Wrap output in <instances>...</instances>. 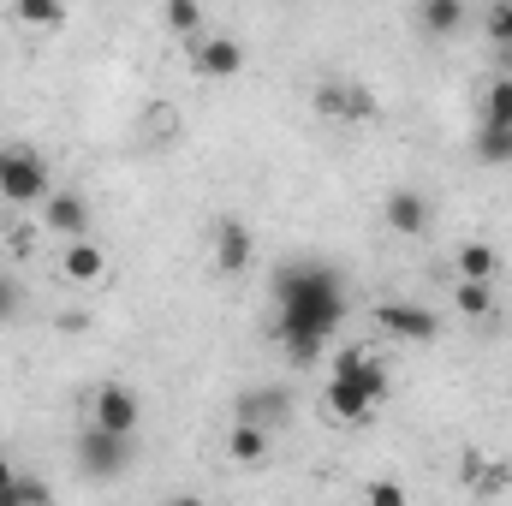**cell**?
Instances as JSON below:
<instances>
[{"instance_id": "cell-1", "label": "cell", "mask_w": 512, "mask_h": 506, "mask_svg": "<svg viewBox=\"0 0 512 506\" xmlns=\"http://www.w3.org/2000/svg\"><path fill=\"white\" fill-rule=\"evenodd\" d=\"M274 334H322L334 340L346 322V286L328 262H286L274 274Z\"/></svg>"}, {"instance_id": "cell-2", "label": "cell", "mask_w": 512, "mask_h": 506, "mask_svg": "<svg viewBox=\"0 0 512 506\" xmlns=\"http://www.w3.org/2000/svg\"><path fill=\"white\" fill-rule=\"evenodd\" d=\"M48 191H54V173H48L42 149H30V143H0V203H12V209H42Z\"/></svg>"}, {"instance_id": "cell-3", "label": "cell", "mask_w": 512, "mask_h": 506, "mask_svg": "<svg viewBox=\"0 0 512 506\" xmlns=\"http://www.w3.org/2000/svg\"><path fill=\"white\" fill-rule=\"evenodd\" d=\"M310 108L322 114V120H334V126H370L382 108H376V96L358 84V78H322L316 90H310Z\"/></svg>"}, {"instance_id": "cell-4", "label": "cell", "mask_w": 512, "mask_h": 506, "mask_svg": "<svg viewBox=\"0 0 512 506\" xmlns=\"http://www.w3.org/2000/svg\"><path fill=\"white\" fill-rule=\"evenodd\" d=\"M78 465H84V477H120L131 465V435H114V429H102V423H84V435H78Z\"/></svg>"}, {"instance_id": "cell-5", "label": "cell", "mask_w": 512, "mask_h": 506, "mask_svg": "<svg viewBox=\"0 0 512 506\" xmlns=\"http://www.w3.org/2000/svg\"><path fill=\"white\" fill-rule=\"evenodd\" d=\"M251 262H256L251 227H245V221H233V215H221V221H215V233H209V268H215L221 280H239Z\"/></svg>"}, {"instance_id": "cell-6", "label": "cell", "mask_w": 512, "mask_h": 506, "mask_svg": "<svg viewBox=\"0 0 512 506\" xmlns=\"http://www.w3.org/2000/svg\"><path fill=\"white\" fill-rule=\"evenodd\" d=\"M90 423H102V429H114V435H137L143 399L131 393L126 381H102V387L90 393Z\"/></svg>"}, {"instance_id": "cell-7", "label": "cell", "mask_w": 512, "mask_h": 506, "mask_svg": "<svg viewBox=\"0 0 512 506\" xmlns=\"http://www.w3.org/2000/svg\"><path fill=\"white\" fill-rule=\"evenodd\" d=\"M376 322H382V334H393V340H411V346H429V340L441 334V316H435L429 304H411V298L376 304Z\"/></svg>"}, {"instance_id": "cell-8", "label": "cell", "mask_w": 512, "mask_h": 506, "mask_svg": "<svg viewBox=\"0 0 512 506\" xmlns=\"http://www.w3.org/2000/svg\"><path fill=\"white\" fill-rule=\"evenodd\" d=\"M191 66H197L203 78L227 84V78L245 72V42H239V36H221V30H203V36L191 42Z\"/></svg>"}, {"instance_id": "cell-9", "label": "cell", "mask_w": 512, "mask_h": 506, "mask_svg": "<svg viewBox=\"0 0 512 506\" xmlns=\"http://www.w3.org/2000/svg\"><path fill=\"white\" fill-rule=\"evenodd\" d=\"M108 274H114V262H108V251H102L90 233L60 245V280H66V286H84V292H90V286H102Z\"/></svg>"}, {"instance_id": "cell-10", "label": "cell", "mask_w": 512, "mask_h": 506, "mask_svg": "<svg viewBox=\"0 0 512 506\" xmlns=\"http://www.w3.org/2000/svg\"><path fill=\"white\" fill-rule=\"evenodd\" d=\"M42 227H48L54 239H84V233H90V203H84L78 191H48V197H42Z\"/></svg>"}, {"instance_id": "cell-11", "label": "cell", "mask_w": 512, "mask_h": 506, "mask_svg": "<svg viewBox=\"0 0 512 506\" xmlns=\"http://www.w3.org/2000/svg\"><path fill=\"white\" fill-rule=\"evenodd\" d=\"M334 376H346V381H358L376 405H382L387 393H393V376H387V364L376 358V352H364V346H352V352H340L334 358Z\"/></svg>"}, {"instance_id": "cell-12", "label": "cell", "mask_w": 512, "mask_h": 506, "mask_svg": "<svg viewBox=\"0 0 512 506\" xmlns=\"http://www.w3.org/2000/svg\"><path fill=\"white\" fill-rule=\"evenodd\" d=\"M322 405H328V417H334V423H370V417H376V399H370L358 381H346V376L328 381Z\"/></svg>"}, {"instance_id": "cell-13", "label": "cell", "mask_w": 512, "mask_h": 506, "mask_svg": "<svg viewBox=\"0 0 512 506\" xmlns=\"http://www.w3.org/2000/svg\"><path fill=\"white\" fill-rule=\"evenodd\" d=\"M387 227L399 233V239H417V233H429V197L423 191H393L387 197Z\"/></svg>"}, {"instance_id": "cell-14", "label": "cell", "mask_w": 512, "mask_h": 506, "mask_svg": "<svg viewBox=\"0 0 512 506\" xmlns=\"http://www.w3.org/2000/svg\"><path fill=\"white\" fill-rule=\"evenodd\" d=\"M227 459H233V465H245V471L268 465V423L239 417V423H233V435H227Z\"/></svg>"}, {"instance_id": "cell-15", "label": "cell", "mask_w": 512, "mask_h": 506, "mask_svg": "<svg viewBox=\"0 0 512 506\" xmlns=\"http://www.w3.org/2000/svg\"><path fill=\"white\" fill-rule=\"evenodd\" d=\"M161 30H173L179 42H197V36L209 30L203 0H161Z\"/></svg>"}, {"instance_id": "cell-16", "label": "cell", "mask_w": 512, "mask_h": 506, "mask_svg": "<svg viewBox=\"0 0 512 506\" xmlns=\"http://www.w3.org/2000/svg\"><path fill=\"white\" fill-rule=\"evenodd\" d=\"M453 268H459V280H495V274H501V251H495L489 239H465V245L453 251Z\"/></svg>"}, {"instance_id": "cell-17", "label": "cell", "mask_w": 512, "mask_h": 506, "mask_svg": "<svg viewBox=\"0 0 512 506\" xmlns=\"http://www.w3.org/2000/svg\"><path fill=\"white\" fill-rule=\"evenodd\" d=\"M453 310H459L465 322H489V316H501V304H495V280H459Z\"/></svg>"}, {"instance_id": "cell-18", "label": "cell", "mask_w": 512, "mask_h": 506, "mask_svg": "<svg viewBox=\"0 0 512 506\" xmlns=\"http://www.w3.org/2000/svg\"><path fill=\"white\" fill-rule=\"evenodd\" d=\"M12 24H18V30H36V36H48V30H60V24H66V0H12Z\"/></svg>"}, {"instance_id": "cell-19", "label": "cell", "mask_w": 512, "mask_h": 506, "mask_svg": "<svg viewBox=\"0 0 512 506\" xmlns=\"http://www.w3.org/2000/svg\"><path fill=\"white\" fill-rule=\"evenodd\" d=\"M292 411V393L286 387H256V393H239V417L251 423H280Z\"/></svg>"}, {"instance_id": "cell-20", "label": "cell", "mask_w": 512, "mask_h": 506, "mask_svg": "<svg viewBox=\"0 0 512 506\" xmlns=\"http://www.w3.org/2000/svg\"><path fill=\"white\" fill-rule=\"evenodd\" d=\"M471 149H477V161H489V167H512V120H483Z\"/></svg>"}, {"instance_id": "cell-21", "label": "cell", "mask_w": 512, "mask_h": 506, "mask_svg": "<svg viewBox=\"0 0 512 506\" xmlns=\"http://www.w3.org/2000/svg\"><path fill=\"white\" fill-rule=\"evenodd\" d=\"M417 24H423V36H453V30H465V0H423Z\"/></svg>"}, {"instance_id": "cell-22", "label": "cell", "mask_w": 512, "mask_h": 506, "mask_svg": "<svg viewBox=\"0 0 512 506\" xmlns=\"http://www.w3.org/2000/svg\"><path fill=\"white\" fill-rule=\"evenodd\" d=\"M465 477H471L477 495H501V489L512 483L507 465H501V459H483V453H465Z\"/></svg>"}, {"instance_id": "cell-23", "label": "cell", "mask_w": 512, "mask_h": 506, "mask_svg": "<svg viewBox=\"0 0 512 506\" xmlns=\"http://www.w3.org/2000/svg\"><path fill=\"white\" fill-rule=\"evenodd\" d=\"M483 120H512V72H495L483 90Z\"/></svg>"}, {"instance_id": "cell-24", "label": "cell", "mask_w": 512, "mask_h": 506, "mask_svg": "<svg viewBox=\"0 0 512 506\" xmlns=\"http://www.w3.org/2000/svg\"><path fill=\"white\" fill-rule=\"evenodd\" d=\"M280 346H286V358H292V364H316V358L328 352V340H322V334H280Z\"/></svg>"}, {"instance_id": "cell-25", "label": "cell", "mask_w": 512, "mask_h": 506, "mask_svg": "<svg viewBox=\"0 0 512 506\" xmlns=\"http://www.w3.org/2000/svg\"><path fill=\"white\" fill-rule=\"evenodd\" d=\"M24 501H54V489L36 483V477H12V489L0 495V506H24Z\"/></svg>"}, {"instance_id": "cell-26", "label": "cell", "mask_w": 512, "mask_h": 506, "mask_svg": "<svg viewBox=\"0 0 512 506\" xmlns=\"http://www.w3.org/2000/svg\"><path fill=\"white\" fill-rule=\"evenodd\" d=\"M18 310H24V286H18V274L0 268V322H12Z\"/></svg>"}, {"instance_id": "cell-27", "label": "cell", "mask_w": 512, "mask_h": 506, "mask_svg": "<svg viewBox=\"0 0 512 506\" xmlns=\"http://www.w3.org/2000/svg\"><path fill=\"white\" fill-rule=\"evenodd\" d=\"M364 501H376V506H405V483H364Z\"/></svg>"}, {"instance_id": "cell-28", "label": "cell", "mask_w": 512, "mask_h": 506, "mask_svg": "<svg viewBox=\"0 0 512 506\" xmlns=\"http://www.w3.org/2000/svg\"><path fill=\"white\" fill-rule=\"evenodd\" d=\"M489 36H495L501 48H512V0H501V6L489 12Z\"/></svg>"}, {"instance_id": "cell-29", "label": "cell", "mask_w": 512, "mask_h": 506, "mask_svg": "<svg viewBox=\"0 0 512 506\" xmlns=\"http://www.w3.org/2000/svg\"><path fill=\"white\" fill-rule=\"evenodd\" d=\"M90 328V310H60V334H84Z\"/></svg>"}, {"instance_id": "cell-30", "label": "cell", "mask_w": 512, "mask_h": 506, "mask_svg": "<svg viewBox=\"0 0 512 506\" xmlns=\"http://www.w3.org/2000/svg\"><path fill=\"white\" fill-rule=\"evenodd\" d=\"M6 251H12V256L30 251V227H6Z\"/></svg>"}, {"instance_id": "cell-31", "label": "cell", "mask_w": 512, "mask_h": 506, "mask_svg": "<svg viewBox=\"0 0 512 506\" xmlns=\"http://www.w3.org/2000/svg\"><path fill=\"white\" fill-rule=\"evenodd\" d=\"M12 477H18V471H12V459H0V495L12 489Z\"/></svg>"}]
</instances>
